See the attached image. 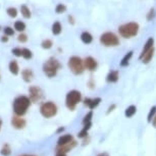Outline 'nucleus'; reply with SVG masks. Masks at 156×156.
Listing matches in <instances>:
<instances>
[{"instance_id":"f257e3e1","label":"nucleus","mask_w":156,"mask_h":156,"mask_svg":"<svg viewBox=\"0 0 156 156\" xmlns=\"http://www.w3.org/2000/svg\"><path fill=\"white\" fill-rule=\"evenodd\" d=\"M31 99L30 97L27 96H19L14 99L13 101V111L16 115L19 116H23L25 115L27 110L29 109L31 105Z\"/></svg>"},{"instance_id":"f03ea898","label":"nucleus","mask_w":156,"mask_h":156,"mask_svg":"<svg viewBox=\"0 0 156 156\" xmlns=\"http://www.w3.org/2000/svg\"><path fill=\"white\" fill-rule=\"evenodd\" d=\"M139 32V25L137 23L131 22L123 23L119 28V33L125 39H131L135 37Z\"/></svg>"},{"instance_id":"7ed1b4c3","label":"nucleus","mask_w":156,"mask_h":156,"mask_svg":"<svg viewBox=\"0 0 156 156\" xmlns=\"http://www.w3.org/2000/svg\"><path fill=\"white\" fill-rule=\"evenodd\" d=\"M61 69V64L59 63L56 58L50 57L45 63L43 64V72L44 73L49 76V78H53L57 75V72Z\"/></svg>"},{"instance_id":"20e7f679","label":"nucleus","mask_w":156,"mask_h":156,"mask_svg":"<svg viewBox=\"0 0 156 156\" xmlns=\"http://www.w3.org/2000/svg\"><path fill=\"white\" fill-rule=\"evenodd\" d=\"M69 69H70L73 75H82L85 70V66H84V60H82L81 57L79 56H72L69 59L67 62Z\"/></svg>"},{"instance_id":"39448f33","label":"nucleus","mask_w":156,"mask_h":156,"mask_svg":"<svg viewBox=\"0 0 156 156\" xmlns=\"http://www.w3.org/2000/svg\"><path fill=\"white\" fill-rule=\"evenodd\" d=\"M82 100V94L76 90H72L66 94V104L69 110H75V108Z\"/></svg>"},{"instance_id":"423d86ee","label":"nucleus","mask_w":156,"mask_h":156,"mask_svg":"<svg viewBox=\"0 0 156 156\" xmlns=\"http://www.w3.org/2000/svg\"><path fill=\"white\" fill-rule=\"evenodd\" d=\"M100 43L105 47H116L119 45V39L114 33L106 32L100 36Z\"/></svg>"},{"instance_id":"0eeeda50","label":"nucleus","mask_w":156,"mask_h":156,"mask_svg":"<svg viewBox=\"0 0 156 156\" xmlns=\"http://www.w3.org/2000/svg\"><path fill=\"white\" fill-rule=\"evenodd\" d=\"M40 112L45 119H51V117L56 115L57 106L51 101L44 102L40 107Z\"/></svg>"},{"instance_id":"6e6552de","label":"nucleus","mask_w":156,"mask_h":156,"mask_svg":"<svg viewBox=\"0 0 156 156\" xmlns=\"http://www.w3.org/2000/svg\"><path fill=\"white\" fill-rule=\"evenodd\" d=\"M29 94H30V99L32 102L39 103L44 99V93L41 90V88L37 86H31L29 88Z\"/></svg>"},{"instance_id":"1a4fd4ad","label":"nucleus","mask_w":156,"mask_h":156,"mask_svg":"<svg viewBox=\"0 0 156 156\" xmlns=\"http://www.w3.org/2000/svg\"><path fill=\"white\" fill-rule=\"evenodd\" d=\"M84 66H85V69H86L90 70V72H94V70H96L97 67H98V63H97V60L95 58L88 56L85 58Z\"/></svg>"},{"instance_id":"9d476101","label":"nucleus","mask_w":156,"mask_h":156,"mask_svg":"<svg viewBox=\"0 0 156 156\" xmlns=\"http://www.w3.org/2000/svg\"><path fill=\"white\" fill-rule=\"evenodd\" d=\"M76 146V141H72L70 143H67L66 145L58 146L56 149V152H57V154H66V153L69 152L73 148H75Z\"/></svg>"},{"instance_id":"9b49d317","label":"nucleus","mask_w":156,"mask_h":156,"mask_svg":"<svg viewBox=\"0 0 156 156\" xmlns=\"http://www.w3.org/2000/svg\"><path fill=\"white\" fill-rule=\"evenodd\" d=\"M11 126L16 129H22L26 126V120L22 119V116H19L16 114V116L11 119Z\"/></svg>"},{"instance_id":"f8f14e48","label":"nucleus","mask_w":156,"mask_h":156,"mask_svg":"<svg viewBox=\"0 0 156 156\" xmlns=\"http://www.w3.org/2000/svg\"><path fill=\"white\" fill-rule=\"evenodd\" d=\"M100 102H101V98H98V97H97V98H93V99L87 98V99H85L84 104L89 107L91 110H93L94 108H96L100 104Z\"/></svg>"},{"instance_id":"ddd939ff","label":"nucleus","mask_w":156,"mask_h":156,"mask_svg":"<svg viewBox=\"0 0 156 156\" xmlns=\"http://www.w3.org/2000/svg\"><path fill=\"white\" fill-rule=\"evenodd\" d=\"M153 45H154V39H153V38H149V39L147 40V42L145 43V45H144L142 51H141V54L139 56L140 59L147 53V52L149 51V50H151L153 48Z\"/></svg>"},{"instance_id":"4468645a","label":"nucleus","mask_w":156,"mask_h":156,"mask_svg":"<svg viewBox=\"0 0 156 156\" xmlns=\"http://www.w3.org/2000/svg\"><path fill=\"white\" fill-rule=\"evenodd\" d=\"M22 76H23V80L25 81L26 83H30V82L33 81L34 73H33V70L30 69H23V72H22Z\"/></svg>"},{"instance_id":"2eb2a0df","label":"nucleus","mask_w":156,"mask_h":156,"mask_svg":"<svg viewBox=\"0 0 156 156\" xmlns=\"http://www.w3.org/2000/svg\"><path fill=\"white\" fill-rule=\"evenodd\" d=\"M119 79V73L117 70H111L106 76V81L108 83H116Z\"/></svg>"},{"instance_id":"dca6fc26","label":"nucleus","mask_w":156,"mask_h":156,"mask_svg":"<svg viewBox=\"0 0 156 156\" xmlns=\"http://www.w3.org/2000/svg\"><path fill=\"white\" fill-rule=\"evenodd\" d=\"M81 40L84 44H91L93 41V36L91 35L89 32H83L81 34Z\"/></svg>"},{"instance_id":"f3484780","label":"nucleus","mask_w":156,"mask_h":156,"mask_svg":"<svg viewBox=\"0 0 156 156\" xmlns=\"http://www.w3.org/2000/svg\"><path fill=\"white\" fill-rule=\"evenodd\" d=\"M72 141H73L72 135H64V136H61L59 139H58L57 144H58V146H61V145H66L67 143H70Z\"/></svg>"},{"instance_id":"a211bd4d","label":"nucleus","mask_w":156,"mask_h":156,"mask_svg":"<svg viewBox=\"0 0 156 156\" xmlns=\"http://www.w3.org/2000/svg\"><path fill=\"white\" fill-rule=\"evenodd\" d=\"M153 55H154V47H153L151 50H149V51L147 52V53L144 55L142 58H141V60H142L143 63L147 64V63H149L150 61H151V59L153 58Z\"/></svg>"},{"instance_id":"6ab92c4d","label":"nucleus","mask_w":156,"mask_h":156,"mask_svg":"<svg viewBox=\"0 0 156 156\" xmlns=\"http://www.w3.org/2000/svg\"><path fill=\"white\" fill-rule=\"evenodd\" d=\"M133 51H129L128 53H126L125 56H123V58L122 59V61H120V66H128L129 63V60H131L132 56H133Z\"/></svg>"},{"instance_id":"aec40b11","label":"nucleus","mask_w":156,"mask_h":156,"mask_svg":"<svg viewBox=\"0 0 156 156\" xmlns=\"http://www.w3.org/2000/svg\"><path fill=\"white\" fill-rule=\"evenodd\" d=\"M9 70H10V73H12V75L14 76H16L17 73H19V64H17L16 62V60H11L10 62H9Z\"/></svg>"},{"instance_id":"412c9836","label":"nucleus","mask_w":156,"mask_h":156,"mask_svg":"<svg viewBox=\"0 0 156 156\" xmlns=\"http://www.w3.org/2000/svg\"><path fill=\"white\" fill-rule=\"evenodd\" d=\"M20 12H22V16L25 17V19H30L32 16L30 8L25 4H23L22 6H20Z\"/></svg>"},{"instance_id":"4be33fe9","label":"nucleus","mask_w":156,"mask_h":156,"mask_svg":"<svg viewBox=\"0 0 156 156\" xmlns=\"http://www.w3.org/2000/svg\"><path fill=\"white\" fill-rule=\"evenodd\" d=\"M62 31V27H61V23L59 22H55L53 25H52V34L57 36L59 35Z\"/></svg>"},{"instance_id":"5701e85b","label":"nucleus","mask_w":156,"mask_h":156,"mask_svg":"<svg viewBox=\"0 0 156 156\" xmlns=\"http://www.w3.org/2000/svg\"><path fill=\"white\" fill-rule=\"evenodd\" d=\"M137 112V108L135 105H131V106H129L128 108L126 109L125 111V115L126 117H132V116H134L135 114H136Z\"/></svg>"},{"instance_id":"b1692460","label":"nucleus","mask_w":156,"mask_h":156,"mask_svg":"<svg viewBox=\"0 0 156 156\" xmlns=\"http://www.w3.org/2000/svg\"><path fill=\"white\" fill-rule=\"evenodd\" d=\"M14 29L17 32H23L26 30V23H23L22 20H17V22L14 23Z\"/></svg>"},{"instance_id":"393cba45","label":"nucleus","mask_w":156,"mask_h":156,"mask_svg":"<svg viewBox=\"0 0 156 156\" xmlns=\"http://www.w3.org/2000/svg\"><path fill=\"white\" fill-rule=\"evenodd\" d=\"M0 154L3 156H9L11 154V149L8 144H4V146L2 147L1 151H0Z\"/></svg>"},{"instance_id":"a878e982","label":"nucleus","mask_w":156,"mask_h":156,"mask_svg":"<svg viewBox=\"0 0 156 156\" xmlns=\"http://www.w3.org/2000/svg\"><path fill=\"white\" fill-rule=\"evenodd\" d=\"M23 57L26 58V59H31L33 57V53L30 49L28 48H23Z\"/></svg>"},{"instance_id":"bb28decb","label":"nucleus","mask_w":156,"mask_h":156,"mask_svg":"<svg viewBox=\"0 0 156 156\" xmlns=\"http://www.w3.org/2000/svg\"><path fill=\"white\" fill-rule=\"evenodd\" d=\"M92 116H93V111L91 110L89 111L86 115L84 116V119H83V125H86V123H89V122H92Z\"/></svg>"},{"instance_id":"cd10ccee","label":"nucleus","mask_w":156,"mask_h":156,"mask_svg":"<svg viewBox=\"0 0 156 156\" xmlns=\"http://www.w3.org/2000/svg\"><path fill=\"white\" fill-rule=\"evenodd\" d=\"M66 10V6L64 4H62V3L57 4V5H56V7H55V12L58 13V14L63 13Z\"/></svg>"},{"instance_id":"c85d7f7f","label":"nucleus","mask_w":156,"mask_h":156,"mask_svg":"<svg viewBox=\"0 0 156 156\" xmlns=\"http://www.w3.org/2000/svg\"><path fill=\"white\" fill-rule=\"evenodd\" d=\"M52 45H53V43H52V41L49 39L44 40L43 42L41 43V46H42V48H44V49H50L52 47Z\"/></svg>"},{"instance_id":"c756f323","label":"nucleus","mask_w":156,"mask_h":156,"mask_svg":"<svg viewBox=\"0 0 156 156\" xmlns=\"http://www.w3.org/2000/svg\"><path fill=\"white\" fill-rule=\"evenodd\" d=\"M156 114V106H153L151 109H150L149 113H148V117H147V120H148V122H151L153 117L155 116Z\"/></svg>"},{"instance_id":"7c9ffc66","label":"nucleus","mask_w":156,"mask_h":156,"mask_svg":"<svg viewBox=\"0 0 156 156\" xmlns=\"http://www.w3.org/2000/svg\"><path fill=\"white\" fill-rule=\"evenodd\" d=\"M6 12L10 17H16V16H17V10H16V8H14V7L7 8Z\"/></svg>"},{"instance_id":"2f4dec72","label":"nucleus","mask_w":156,"mask_h":156,"mask_svg":"<svg viewBox=\"0 0 156 156\" xmlns=\"http://www.w3.org/2000/svg\"><path fill=\"white\" fill-rule=\"evenodd\" d=\"M11 52H12V54L16 57L23 56V49H20V48H13L11 50Z\"/></svg>"},{"instance_id":"473e14b6","label":"nucleus","mask_w":156,"mask_h":156,"mask_svg":"<svg viewBox=\"0 0 156 156\" xmlns=\"http://www.w3.org/2000/svg\"><path fill=\"white\" fill-rule=\"evenodd\" d=\"M155 17V9L154 8H151V9L149 10L148 14H147V20H152Z\"/></svg>"},{"instance_id":"72a5a7b5","label":"nucleus","mask_w":156,"mask_h":156,"mask_svg":"<svg viewBox=\"0 0 156 156\" xmlns=\"http://www.w3.org/2000/svg\"><path fill=\"white\" fill-rule=\"evenodd\" d=\"M4 34L6 35V36H12V35L14 34V31H13V29L12 28H10V27H6V28H4Z\"/></svg>"},{"instance_id":"f704fd0d","label":"nucleus","mask_w":156,"mask_h":156,"mask_svg":"<svg viewBox=\"0 0 156 156\" xmlns=\"http://www.w3.org/2000/svg\"><path fill=\"white\" fill-rule=\"evenodd\" d=\"M17 40L22 43H25L28 41V37H27V35H25V34H20V36L17 37Z\"/></svg>"},{"instance_id":"c9c22d12","label":"nucleus","mask_w":156,"mask_h":156,"mask_svg":"<svg viewBox=\"0 0 156 156\" xmlns=\"http://www.w3.org/2000/svg\"><path fill=\"white\" fill-rule=\"evenodd\" d=\"M87 135H88V131H87V129H82V131L80 132V133L78 134V137H79V138H85V137H87Z\"/></svg>"},{"instance_id":"e433bc0d","label":"nucleus","mask_w":156,"mask_h":156,"mask_svg":"<svg viewBox=\"0 0 156 156\" xmlns=\"http://www.w3.org/2000/svg\"><path fill=\"white\" fill-rule=\"evenodd\" d=\"M152 125H153V126H154V128H156V114H155V116L153 117V119H152Z\"/></svg>"},{"instance_id":"4c0bfd02","label":"nucleus","mask_w":156,"mask_h":156,"mask_svg":"<svg viewBox=\"0 0 156 156\" xmlns=\"http://www.w3.org/2000/svg\"><path fill=\"white\" fill-rule=\"evenodd\" d=\"M114 108H115V105H114V104H112V105H111V106H110L109 108H108V111H107V113H109L110 111H112V110L114 109Z\"/></svg>"},{"instance_id":"58836bf2","label":"nucleus","mask_w":156,"mask_h":156,"mask_svg":"<svg viewBox=\"0 0 156 156\" xmlns=\"http://www.w3.org/2000/svg\"><path fill=\"white\" fill-rule=\"evenodd\" d=\"M69 23H72V25H73V23H75V22H73V19L72 16H69Z\"/></svg>"},{"instance_id":"ea45409f","label":"nucleus","mask_w":156,"mask_h":156,"mask_svg":"<svg viewBox=\"0 0 156 156\" xmlns=\"http://www.w3.org/2000/svg\"><path fill=\"white\" fill-rule=\"evenodd\" d=\"M1 41H2V42H7V41H8V37H6V36H3V37H2L1 38Z\"/></svg>"},{"instance_id":"a19ab883","label":"nucleus","mask_w":156,"mask_h":156,"mask_svg":"<svg viewBox=\"0 0 156 156\" xmlns=\"http://www.w3.org/2000/svg\"><path fill=\"white\" fill-rule=\"evenodd\" d=\"M97 156H109L107 154V153H100V154H98Z\"/></svg>"},{"instance_id":"79ce46f5","label":"nucleus","mask_w":156,"mask_h":156,"mask_svg":"<svg viewBox=\"0 0 156 156\" xmlns=\"http://www.w3.org/2000/svg\"><path fill=\"white\" fill-rule=\"evenodd\" d=\"M62 131H64V128H60V129H57V133H59V132H62Z\"/></svg>"},{"instance_id":"37998d69","label":"nucleus","mask_w":156,"mask_h":156,"mask_svg":"<svg viewBox=\"0 0 156 156\" xmlns=\"http://www.w3.org/2000/svg\"><path fill=\"white\" fill-rule=\"evenodd\" d=\"M20 156H36V155H30V154H23V155H20Z\"/></svg>"},{"instance_id":"c03bdc74","label":"nucleus","mask_w":156,"mask_h":156,"mask_svg":"<svg viewBox=\"0 0 156 156\" xmlns=\"http://www.w3.org/2000/svg\"><path fill=\"white\" fill-rule=\"evenodd\" d=\"M56 156H66V154H57Z\"/></svg>"},{"instance_id":"a18cd8bd","label":"nucleus","mask_w":156,"mask_h":156,"mask_svg":"<svg viewBox=\"0 0 156 156\" xmlns=\"http://www.w3.org/2000/svg\"><path fill=\"white\" fill-rule=\"evenodd\" d=\"M1 126H2V122H1V119H0V129H1Z\"/></svg>"}]
</instances>
